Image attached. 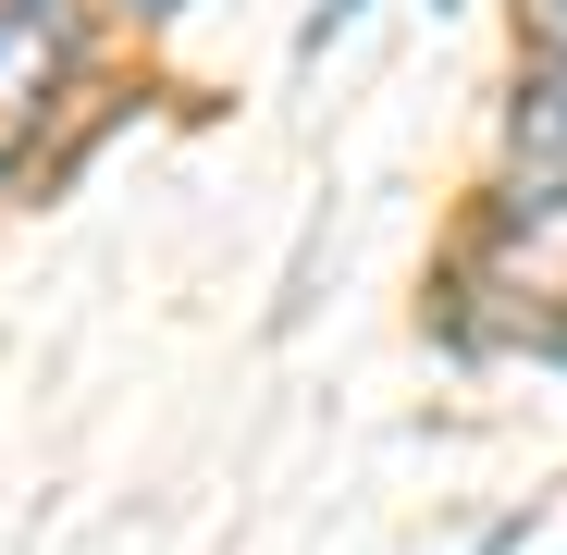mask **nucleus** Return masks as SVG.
I'll list each match as a JSON object with an SVG mask.
<instances>
[{
    "label": "nucleus",
    "instance_id": "1",
    "mask_svg": "<svg viewBox=\"0 0 567 555\" xmlns=\"http://www.w3.org/2000/svg\"><path fill=\"white\" fill-rule=\"evenodd\" d=\"M74 74V0H0V161H25Z\"/></svg>",
    "mask_w": 567,
    "mask_h": 555
},
{
    "label": "nucleus",
    "instance_id": "2",
    "mask_svg": "<svg viewBox=\"0 0 567 555\" xmlns=\"http://www.w3.org/2000/svg\"><path fill=\"white\" fill-rule=\"evenodd\" d=\"M506 198H567V62H543L506 112Z\"/></svg>",
    "mask_w": 567,
    "mask_h": 555
},
{
    "label": "nucleus",
    "instance_id": "3",
    "mask_svg": "<svg viewBox=\"0 0 567 555\" xmlns=\"http://www.w3.org/2000/svg\"><path fill=\"white\" fill-rule=\"evenodd\" d=\"M518 25L543 38V62H567V0H518Z\"/></svg>",
    "mask_w": 567,
    "mask_h": 555
},
{
    "label": "nucleus",
    "instance_id": "4",
    "mask_svg": "<svg viewBox=\"0 0 567 555\" xmlns=\"http://www.w3.org/2000/svg\"><path fill=\"white\" fill-rule=\"evenodd\" d=\"M346 13H358V0H321V25H309V38H333V25H346Z\"/></svg>",
    "mask_w": 567,
    "mask_h": 555
},
{
    "label": "nucleus",
    "instance_id": "5",
    "mask_svg": "<svg viewBox=\"0 0 567 555\" xmlns=\"http://www.w3.org/2000/svg\"><path fill=\"white\" fill-rule=\"evenodd\" d=\"M136 13H173V0H136Z\"/></svg>",
    "mask_w": 567,
    "mask_h": 555
},
{
    "label": "nucleus",
    "instance_id": "6",
    "mask_svg": "<svg viewBox=\"0 0 567 555\" xmlns=\"http://www.w3.org/2000/svg\"><path fill=\"white\" fill-rule=\"evenodd\" d=\"M555 358H567V333H555Z\"/></svg>",
    "mask_w": 567,
    "mask_h": 555
}]
</instances>
